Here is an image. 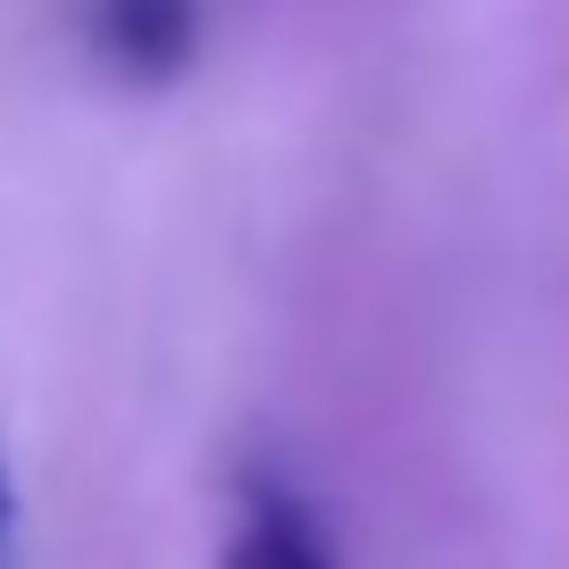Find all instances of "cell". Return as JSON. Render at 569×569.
Instances as JSON below:
<instances>
[{
	"label": "cell",
	"instance_id": "cell-3",
	"mask_svg": "<svg viewBox=\"0 0 569 569\" xmlns=\"http://www.w3.org/2000/svg\"><path fill=\"white\" fill-rule=\"evenodd\" d=\"M0 528H9V461H0Z\"/></svg>",
	"mask_w": 569,
	"mask_h": 569
},
{
	"label": "cell",
	"instance_id": "cell-1",
	"mask_svg": "<svg viewBox=\"0 0 569 569\" xmlns=\"http://www.w3.org/2000/svg\"><path fill=\"white\" fill-rule=\"evenodd\" d=\"M84 42L126 84H168L201 51V0H92Z\"/></svg>",
	"mask_w": 569,
	"mask_h": 569
},
{
	"label": "cell",
	"instance_id": "cell-2",
	"mask_svg": "<svg viewBox=\"0 0 569 569\" xmlns=\"http://www.w3.org/2000/svg\"><path fill=\"white\" fill-rule=\"evenodd\" d=\"M218 569H343L336 545H327L319 511L284 478H243L234 486V519H227V545H218Z\"/></svg>",
	"mask_w": 569,
	"mask_h": 569
}]
</instances>
